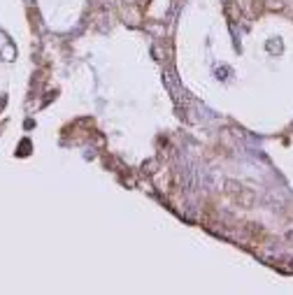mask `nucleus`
<instances>
[{"instance_id":"3","label":"nucleus","mask_w":293,"mask_h":295,"mask_svg":"<svg viewBox=\"0 0 293 295\" xmlns=\"http://www.w3.org/2000/svg\"><path fill=\"white\" fill-rule=\"evenodd\" d=\"M223 10H226V16H228V19L233 21V24H235V21H240V19H242V12L238 10V5H235L233 0H228V3H226V7H223Z\"/></svg>"},{"instance_id":"2","label":"nucleus","mask_w":293,"mask_h":295,"mask_svg":"<svg viewBox=\"0 0 293 295\" xmlns=\"http://www.w3.org/2000/svg\"><path fill=\"white\" fill-rule=\"evenodd\" d=\"M242 233L252 244H258V246H261L263 242H265V237H268V233L263 230V225H258V223H242Z\"/></svg>"},{"instance_id":"4","label":"nucleus","mask_w":293,"mask_h":295,"mask_svg":"<svg viewBox=\"0 0 293 295\" xmlns=\"http://www.w3.org/2000/svg\"><path fill=\"white\" fill-rule=\"evenodd\" d=\"M265 10V0H252V12L254 14H263Z\"/></svg>"},{"instance_id":"1","label":"nucleus","mask_w":293,"mask_h":295,"mask_svg":"<svg viewBox=\"0 0 293 295\" xmlns=\"http://www.w3.org/2000/svg\"><path fill=\"white\" fill-rule=\"evenodd\" d=\"M228 195L233 198V202H238L240 207H249L254 202V193L244 186H238V184H228Z\"/></svg>"},{"instance_id":"5","label":"nucleus","mask_w":293,"mask_h":295,"mask_svg":"<svg viewBox=\"0 0 293 295\" xmlns=\"http://www.w3.org/2000/svg\"><path fill=\"white\" fill-rule=\"evenodd\" d=\"M149 7V0H140V10H146Z\"/></svg>"}]
</instances>
